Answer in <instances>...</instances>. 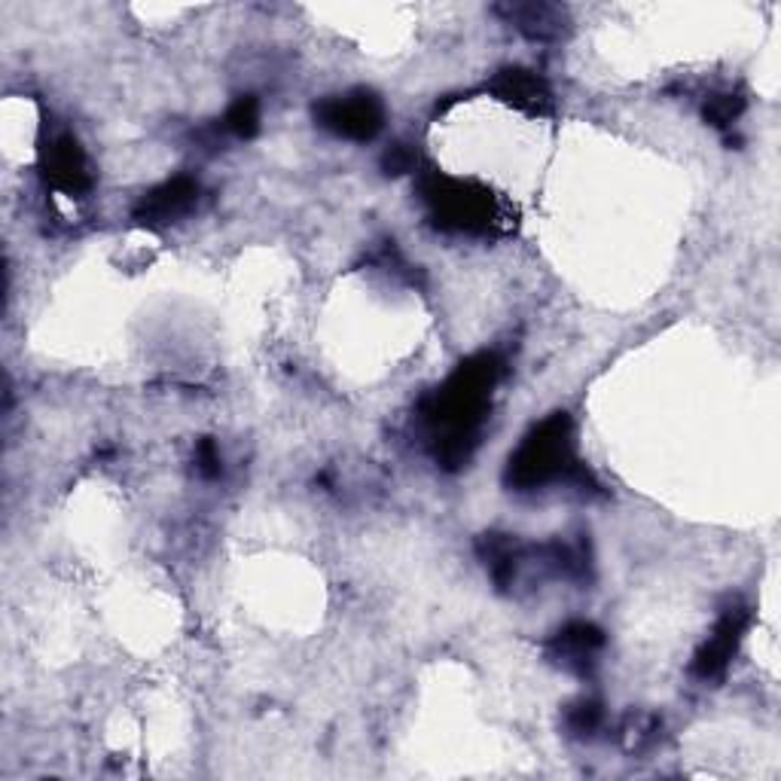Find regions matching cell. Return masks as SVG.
<instances>
[{
    "label": "cell",
    "instance_id": "6da1fadb",
    "mask_svg": "<svg viewBox=\"0 0 781 781\" xmlns=\"http://www.w3.org/2000/svg\"><path fill=\"white\" fill-rule=\"evenodd\" d=\"M571 461V422L565 415L546 418L541 428L522 442L517 458H510V483L519 488L544 486L559 476Z\"/></svg>",
    "mask_w": 781,
    "mask_h": 781
},
{
    "label": "cell",
    "instance_id": "7a4b0ae2",
    "mask_svg": "<svg viewBox=\"0 0 781 781\" xmlns=\"http://www.w3.org/2000/svg\"><path fill=\"white\" fill-rule=\"evenodd\" d=\"M425 196L437 211V221L449 229H483L492 221V205L488 196L480 190H471L464 184L446 180L440 175H430L425 180Z\"/></svg>",
    "mask_w": 781,
    "mask_h": 781
},
{
    "label": "cell",
    "instance_id": "3957f363",
    "mask_svg": "<svg viewBox=\"0 0 781 781\" xmlns=\"http://www.w3.org/2000/svg\"><path fill=\"white\" fill-rule=\"evenodd\" d=\"M318 119L330 132L354 141H367L382 129V104L369 92H354L345 98H330L318 107Z\"/></svg>",
    "mask_w": 781,
    "mask_h": 781
},
{
    "label": "cell",
    "instance_id": "277c9868",
    "mask_svg": "<svg viewBox=\"0 0 781 781\" xmlns=\"http://www.w3.org/2000/svg\"><path fill=\"white\" fill-rule=\"evenodd\" d=\"M196 192H199V187L192 184L190 177H175V180H168V184H163L159 190H153L138 205V221L144 223H168L175 221V217H180V214H187L192 208V202H196Z\"/></svg>",
    "mask_w": 781,
    "mask_h": 781
},
{
    "label": "cell",
    "instance_id": "5b68a950",
    "mask_svg": "<svg viewBox=\"0 0 781 781\" xmlns=\"http://www.w3.org/2000/svg\"><path fill=\"white\" fill-rule=\"evenodd\" d=\"M46 171H49V180L64 192H83L88 184H92L86 168V156H83V150H80L74 138H59V141L49 147Z\"/></svg>",
    "mask_w": 781,
    "mask_h": 781
},
{
    "label": "cell",
    "instance_id": "8992f818",
    "mask_svg": "<svg viewBox=\"0 0 781 781\" xmlns=\"http://www.w3.org/2000/svg\"><path fill=\"white\" fill-rule=\"evenodd\" d=\"M742 626H745V614L742 611H733V614H726L718 623L714 635L708 638L702 653L696 656V675H702V678H718L721 675L726 663H730V656H733V650H736Z\"/></svg>",
    "mask_w": 781,
    "mask_h": 781
},
{
    "label": "cell",
    "instance_id": "52a82bcc",
    "mask_svg": "<svg viewBox=\"0 0 781 781\" xmlns=\"http://www.w3.org/2000/svg\"><path fill=\"white\" fill-rule=\"evenodd\" d=\"M498 92L519 107H529V110H541L549 102L544 80H537V74H529V71H504L501 80H498Z\"/></svg>",
    "mask_w": 781,
    "mask_h": 781
},
{
    "label": "cell",
    "instance_id": "ba28073f",
    "mask_svg": "<svg viewBox=\"0 0 781 781\" xmlns=\"http://www.w3.org/2000/svg\"><path fill=\"white\" fill-rule=\"evenodd\" d=\"M602 632L595 629V626H590V623H575V626H568L565 632H559V638H556V648H559V656L565 660V663H583V660H590L595 650L602 648Z\"/></svg>",
    "mask_w": 781,
    "mask_h": 781
},
{
    "label": "cell",
    "instance_id": "9c48e42d",
    "mask_svg": "<svg viewBox=\"0 0 781 781\" xmlns=\"http://www.w3.org/2000/svg\"><path fill=\"white\" fill-rule=\"evenodd\" d=\"M257 126H260V104L253 98H238L223 119V129L238 134V138H251L257 132Z\"/></svg>",
    "mask_w": 781,
    "mask_h": 781
},
{
    "label": "cell",
    "instance_id": "30bf717a",
    "mask_svg": "<svg viewBox=\"0 0 781 781\" xmlns=\"http://www.w3.org/2000/svg\"><path fill=\"white\" fill-rule=\"evenodd\" d=\"M742 110V102L738 98H730V95H721V98H711L706 104V117L714 122V126H730L733 119L738 117Z\"/></svg>",
    "mask_w": 781,
    "mask_h": 781
},
{
    "label": "cell",
    "instance_id": "8fae6325",
    "mask_svg": "<svg viewBox=\"0 0 781 781\" xmlns=\"http://www.w3.org/2000/svg\"><path fill=\"white\" fill-rule=\"evenodd\" d=\"M413 165H415L413 150H406L403 144H398V147H391V150H388V156H384V168H388L391 175L410 171Z\"/></svg>",
    "mask_w": 781,
    "mask_h": 781
},
{
    "label": "cell",
    "instance_id": "7c38bea8",
    "mask_svg": "<svg viewBox=\"0 0 781 781\" xmlns=\"http://www.w3.org/2000/svg\"><path fill=\"white\" fill-rule=\"evenodd\" d=\"M599 723V708L595 706H577L575 718H571V726H575L577 733H587V730H592Z\"/></svg>",
    "mask_w": 781,
    "mask_h": 781
},
{
    "label": "cell",
    "instance_id": "4fadbf2b",
    "mask_svg": "<svg viewBox=\"0 0 781 781\" xmlns=\"http://www.w3.org/2000/svg\"><path fill=\"white\" fill-rule=\"evenodd\" d=\"M199 461H202V471H205L208 476H214V473H217V464H221V458H217V452H214V446H211V442H202Z\"/></svg>",
    "mask_w": 781,
    "mask_h": 781
}]
</instances>
